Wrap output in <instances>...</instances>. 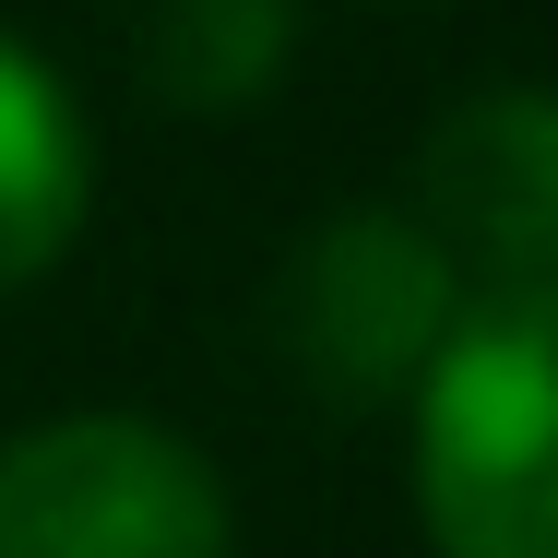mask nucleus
Returning a JSON list of instances; mask_svg holds the SVG:
<instances>
[{"instance_id":"obj_1","label":"nucleus","mask_w":558,"mask_h":558,"mask_svg":"<svg viewBox=\"0 0 558 558\" xmlns=\"http://www.w3.org/2000/svg\"><path fill=\"white\" fill-rule=\"evenodd\" d=\"M547 298H487L416 380V511L440 558H558L547 487Z\"/></svg>"},{"instance_id":"obj_6","label":"nucleus","mask_w":558,"mask_h":558,"mask_svg":"<svg viewBox=\"0 0 558 558\" xmlns=\"http://www.w3.org/2000/svg\"><path fill=\"white\" fill-rule=\"evenodd\" d=\"M298 60V0H143L131 72L179 119H238L262 108Z\"/></svg>"},{"instance_id":"obj_2","label":"nucleus","mask_w":558,"mask_h":558,"mask_svg":"<svg viewBox=\"0 0 558 558\" xmlns=\"http://www.w3.org/2000/svg\"><path fill=\"white\" fill-rule=\"evenodd\" d=\"M463 310H475L463 298V262L416 215H392V203H356V215L310 226L298 262L274 274V344H286V368L333 416L404 404Z\"/></svg>"},{"instance_id":"obj_4","label":"nucleus","mask_w":558,"mask_h":558,"mask_svg":"<svg viewBox=\"0 0 558 558\" xmlns=\"http://www.w3.org/2000/svg\"><path fill=\"white\" fill-rule=\"evenodd\" d=\"M416 226L451 262H487L499 298H547L558 262V108L535 84H487L416 143Z\"/></svg>"},{"instance_id":"obj_3","label":"nucleus","mask_w":558,"mask_h":558,"mask_svg":"<svg viewBox=\"0 0 558 558\" xmlns=\"http://www.w3.org/2000/svg\"><path fill=\"white\" fill-rule=\"evenodd\" d=\"M0 558H238V511L179 428L48 416L0 440Z\"/></svg>"},{"instance_id":"obj_5","label":"nucleus","mask_w":558,"mask_h":558,"mask_svg":"<svg viewBox=\"0 0 558 558\" xmlns=\"http://www.w3.org/2000/svg\"><path fill=\"white\" fill-rule=\"evenodd\" d=\"M84 203H96V131L24 36H0V298L84 238Z\"/></svg>"}]
</instances>
